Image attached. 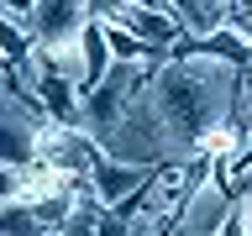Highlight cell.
Masks as SVG:
<instances>
[{
	"instance_id": "obj_7",
	"label": "cell",
	"mask_w": 252,
	"mask_h": 236,
	"mask_svg": "<svg viewBox=\"0 0 252 236\" xmlns=\"http://www.w3.org/2000/svg\"><path fill=\"white\" fill-rule=\"evenodd\" d=\"M158 5H168V0H158Z\"/></svg>"
},
{
	"instance_id": "obj_1",
	"label": "cell",
	"mask_w": 252,
	"mask_h": 236,
	"mask_svg": "<svg viewBox=\"0 0 252 236\" xmlns=\"http://www.w3.org/2000/svg\"><path fill=\"white\" fill-rule=\"evenodd\" d=\"M100 21H121V27H131L142 42H153L158 53H173L179 42H189L184 21H179L168 5H147V0H110L105 11H100Z\"/></svg>"
},
{
	"instance_id": "obj_4",
	"label": "cell",
	"mask_w": 252,
	"mask_h": 236,
	"mask_svg": "<svg viewBox=\"0 0 252 236\" xmlns=\"http://www.w3.org/2000/svg\"><path fill=\"white\" fill-rule=\"evenodd\" d=\"M0 236H47V231H42L32 205H5L0 210Z\"/></svg>"
},
{
	"instance_id": "obj_5",
	"label": "cell",
	"mask_w": 252,
	"mask_h": 236,
	"mask_svg": "<svg viewBox=\"0 0 252 236\" xmlns=\"http://www.w3.org/2000/svg\"><path fill=\"white\" fill-rule=\"evenodd\" d=\"M100 220H105V205H100V200H90V205H84V210H79V215L68 220L58 236H100Z\"/></svg>"
},
{
	"instance_id": "obj_2",
	"label": "cell",
	"mask_w": 252,
	"mask_h": 236,
	"mask_svg": "<svg viewBox=\"0 0 252 236\" xmlns=\"http://www.w3.org/2000/svg\"><path fill=\"white\" fill-rule=\"evenodd\" d=\"M94 21L90 0H37V11H32V37L37 42H63V37H79V31Z\"/></svg>"
},
{
	"instance_id": "obj_6",
	"label": "cell",
	"mask_w": 252,
	"mask_h": 236,
	"mask_svg": "<svg viewBox=\"0 0 252 236\" xmlns=\"http://www.w3.org/2000/svg\"><path fill=\"white\" fill-rule=\"evenodd\" d=\"M37 11V0H0V16H11V21H32Z\"/></svg>"
},
{
	"instance_id": "obj_3",
	"label": "cell",
	"mask_w": 252,
	"mask_h": 236,
	"mask_svg": "<svg viewBox=\"0 0 252 236\" xmlns=\"http://www.w3.org/2000/svg\"><path fill=\"white\" fill-rule=\"evenodd\" d=\"M153 173H158V168H147V163H121V157H105V163L90 173V189H94V200L110 210V205L131 200L137 189H147V184H153Z\"/></svg>"
}]
</instances>
